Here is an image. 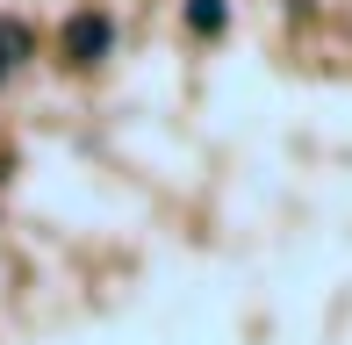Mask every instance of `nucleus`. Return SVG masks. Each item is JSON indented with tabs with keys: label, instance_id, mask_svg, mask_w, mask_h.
Listing matches in <instances>:
<instances>
[{
	"label": "nucleus",
	"instance_id": "f257e3e1",
	"mask_svg": "<svg viewBox=\"0 0 352 345\" xmlns=\"http://www.w3.org/2000/svg\"><path fill=\"white\" fill-rule=\"evenodd\" d=\"M116 51V22H108L101 8H79V14H65V29H58V58L65 65H101V58Z\"/></svg>",
	"mask_w": 352,
	"mask_h": 345
},
{
	"label": "nucleus",
	"instance_id": "f03ea898",
	"mask_svg": "<svg viewBox=\"0 0 352 345\" xmlns=\"http://www.w3.org/2000/svg\"><path fill=\"white\" fill-rule=\"evenodd\" d=\"M36 51V36H29V22H8V14H0V72H14L22 65V58Z\"/></svg>",
	"mask_w": 352,
	"mask_h": 345
},
{
	"label": "nucleus",
	"instance_id": "7ed1b4c3",
	"mask_svg": "<svg viewBox=\"0 0 352 345\" xmlns=\"http://www.w3.org/2000/svg\"><path fill=\"white\" fill-rule=\"evenodd\" d=\"M223 22H230L223 0H187V29H195V36H223Z\"/></svg>",
	"mask_w": 352,
	"mask_h": 345
}]
</instances>
